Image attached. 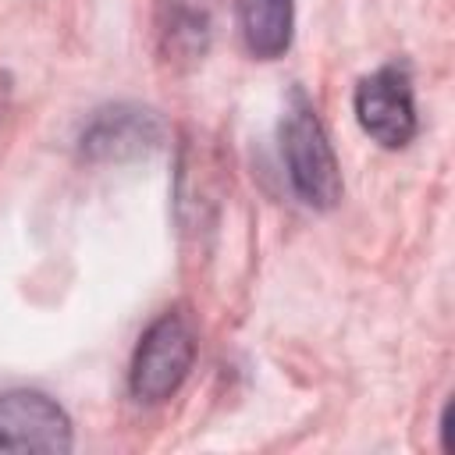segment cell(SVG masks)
Returning a JSON list of instances; mask_svg holds the SVG:
<instances>
[{
	"instance_id": "cell-7",
	"label": "cell",
	"mask_w": 455,
	"mask_h": 455,
	"mask_svg": "<svg viewBox=\"0 0 455 455\" xmlns=\"http://www.w3.org/2000/svg\"><path fill=\"white\" fill-rule=\"evenodd\" d=\"M238 28L252 57L274 60L291 46L295 0H238Z\"/></svg>"
},
{
	"instance_id": "cell-1",
	"label": "cell",
	"mask_w": 455,
	"mask_h": 455,
	"mask_svg": "<svg viewBox=\"0 0 455 455\" xmlns=\"http://www.w3.org/2000/svg\"><path fill=\"white\" fill-rule=\"evenodd\" d=\"M277 139H281V160L295 196L313 210H331L341 199V167L316 117V107L299 89L284 107Z\"/></svg>"
},
{
	"instance_id": "cell-8",
	"label": "cell",
	"mask_w": 455,
	"mask_h": 455,
	"mask_svg": "<svg viewBox=\"0 0 455 455\" xmlns=\"http://www.w3.org/2000/svg\"><path fill=\"white\" fill-rule=\"evenodd\" d=\"M441 434H444L441 448H444V451H451V405H444V412H441Z\"/></svg>"
},
{
	"instance_id": "cell-3",
	"label": "cell",
	"mask_w": 455,
	"mask_h": 455,
	"mask_svg": "<svg viewBox=\"0 0 455 455\" xmlns=\"http://www.w3.org/2000/svg\"><path fill=\"white\" fill-rule=\"evenodd\" d=\"M359 128L380 142L384 149H402L412 142L419 121H416V96L412 78L402 64H384L373 75H366L355 85L352 96Z\"/></svg>"
},
{
	"instance_id": "cell-2",
	"label": "cell",
	"mask_w": 455,
	"mask_h": 455,
	"mask_svg": "<svg viewBox=\"0 0 455 455\" xmlns=\"http://www.w3.org/2000/svg\"><path fill=\"white\" fill-rule=\"evenodd\" d=\"M196 359V334L181 313H164L149 323V331L139 338L132 366H128V387L139 402L156 405L167 402L188 377Z\"/></svg>"
},
{
	"instance_id": "cell-5",
	"label": "cell",
	"mask_w": 455,
	"mask_h": 455,
	"mask_svg": "<svg viewBox=\"0 0 455 455\" xmlns=\"http://www.w3.org/2000/svg\"><path fill=\"white\" fill-rule=\"evenodd\" d=\"M68 412L43 391H0V451H71Z\"/></svg>"
},
{
	"instance_id": "cell-4",
	"label": "cell",
	"mask_w": 455,
	"mask_h": 455,
	"mask_svg": "<svg viewBox=\"0 0 455 455\" xmlns=\"http://www.w3.org/2000/svg\"><path fill=\"white\" fill-rule=\"evenodd\" d=\"M164 142V121L142 103H110L92 110L78 132V156L89 164H121L153 153Z\"/></svg>"
},
{
	"instance_id": "cell-6",
	"label": "cell",
	"mask_w": 455,
	"mask_h": 455,
	"mask_svg": "<svg viewBox=\"0 0 455 455\" xmlns=\"http://www.w3.org/2000/svg\"><path fill=\"white\" fill-rule=\"evenodd\" d=\"M213 36V0H156V39L171 64L203 60Z\"/></svg>"
}]
</instances>
